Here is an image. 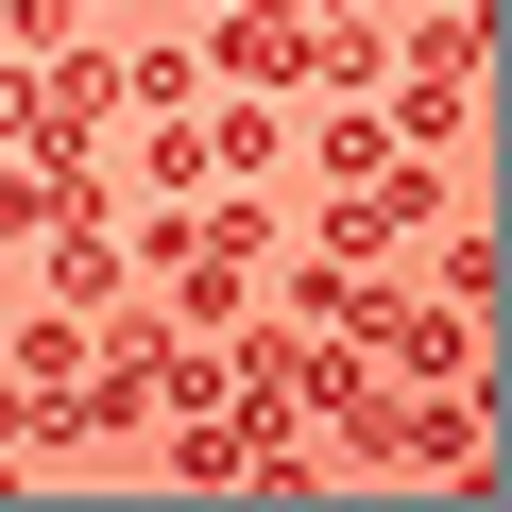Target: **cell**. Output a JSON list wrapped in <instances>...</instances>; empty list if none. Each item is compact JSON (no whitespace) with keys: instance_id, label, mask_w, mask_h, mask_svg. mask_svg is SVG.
<instances>
[{"instance_id":"1","label":"cell","mask_w":512,"mask_h":512,"mask_svg":"<svg viewBox=\"0 0 512 512\" xmlns=\"http://www.w3.org/2000/svg\"><path fill=\"white\" fill-rule=\"evenodd\" d=\"M444 222V188H427V154H393V171H342L325 205H308V256H342V274H376V256H410Z\"/></svg>"},{"instance_id":"2","label":"cell","mask_w":512,"mask_h":512,"mask_svg":"<svg viewBox=\"0 0 512 512\" xmlns=\"http://www.w3.org/2000/svg\"><path fill=\"white\" fill-rule=\"evenodd\" d=\"M308 69V0H205V86H256L274 103Z\"/></svg>"},{"instance_id":"3","label":"cell","mask_w":512,"mask_h":512,"mask_svg":"<svg viewBox=\"0 0 512 512\" xmlns=\"http://www.w3.org/2000/svg\"><path fill=\"white\" fill-rule=\"evenodd\" d=\"M35 291H52V308H120V291H137V239H120V205H103V188L35 239Z\"/></svg>"},{"instance_id":"4","label":"cell","mask_w":512,"mask_h":512,"mask_svg":"<svg viewBox=\"0 0 512 512\" xmlns=\"http://www.w3.org/2000/svg\"><path fill=\"white\" fill-rule=\"evenodd\" d=\"M222 86H205V35H137L120 52V120H205Z\"/></svg>"},{"instance_id":"5","label":"cell","mask_w":512,"mask_h":512,"mask_svg":"<svg viewBox=\"0 0 512 512\" xmlns=\"http://www.w3.org/2000/svg\"><path fill=\"white\" fill-rule=\"evenodd\" d=\"M291 86H325V103H376L393 86V18H308V69Z\"/></svg>"},{"instance_id":"6","label":"cell","mask_w":512,"mask_h":512,"mask_svg":"<svg viewBox=\"0 0 512 512\" xmlns=\"http://www.w3.org/2000/svg\"><path fill=\"white\" fill-rule=\"evenodd\" d=\"M274 154H291V137H274V103H256V86L205 103V171H222V188H274Z\"/></svg>"},{"instance_id":"7","label":"cell","mask_w":512,"mask_h":512,"mask_svg":"<svg viewBox=\"0 0 512 512\" xmlns=\"http://www.w3.org/2000/svg\"><path fill=\"white\" fill-rule=\"evenodd\" d=\"M120 171H137V205H188V188H222V171H205V120H137V137H120Z\"/></svg>"},{"instance_id":"8","label":"cell","mask_w":512,"mask_h":512,"mask_svg":"<svg viewBox=\"0 0 512 512\" xmlns=\"http://www.w3.org/2000/svg\"><path fill=\"white\" fill-rule=\"evenodd\" d=\"M205 256L256 274V256H274V188H205Z\"/></svg>"},{"instance_id":"9","label":"cell","mask_w":512,"mask_h":512,"mask_svg":"<svg viewBox=\"0 0 512 512\" xmlns=\"http://www.w3.org/2000/svg\"><path fill=\"white\" fill-rule=\"evenodd\" d=\"M308 154H325V188H342V171H393V154H410V137H393V120H376V103H325V137H308Z\"/></svg>"},{"instance_id":"10","label":"cell","mask_w":512,"mask_h":512,"mask_svg":"<svg viewBox=\"0 0 512 512\" xmlns=\"http://www.w3.org/2000/svg\"><path fill=\"white\" fill-rule=\"evenodd\" d=\"M376 120H393V137H410V154H444V137H461V120H478V86H393V103H376Z\"/></svg>"},{"instance_id":"11","label":"cell","mask_w":512,"mask_h":512,"mask_svg":"<svg viewBox=\"0 0 512 512\" xmlns=\"http://www.w3.org/2000/svg\"><path fill=\"white\" fill-rule=\"evenodd\" d=\"M86 35V0H0V52H69Z\"/></svg>"}]
</instances>
